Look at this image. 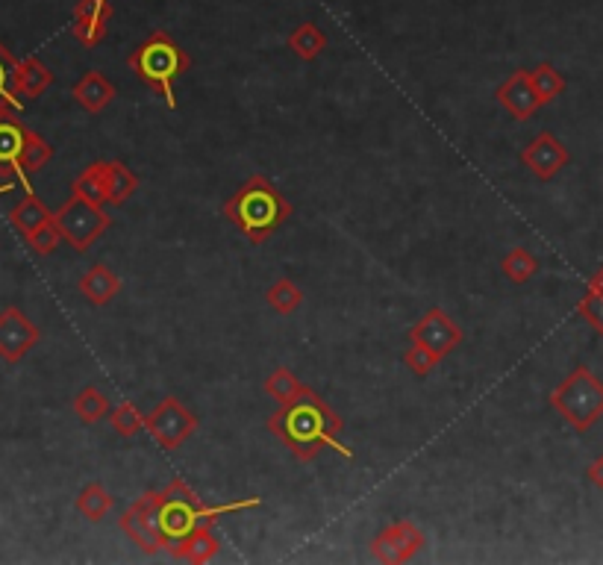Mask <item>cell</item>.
<instances>
[{
  "label": "cell",
  "instance_id": "6da1fadb",
  "mask_svg": "<svg viewBox=\"0 0 603 565\" xmlns=\"http://www.w3.org/2000/svg\"><path fill=\"white\" fill-rule=\"evenodd\" d=\"M268 430L295 454L298 463H312L321 451H336L342 460L353 463V451L339 439L345 421L309 386L295 401L277 407L268 418Z\"/></svg>",
  "mask_w": 603,
  "mask_h": 565
},
{
  "label": "cell",
  "instance_id": "7a4b0ae2",
  "mask_svg": "<svg viewBox=\"0 0 603 565\" xmlns=\"http://www.w3.org/2000/svg\"><path fill=\"white\" fill-rule=\"evenodd\" d=\"M224 215L251 239L253 245H262L280 224L289 221L292 204L283 198V192L265 174H253L224 204Z\"/></svg>",
  "mask_w": 603,
  "mask_h": 565
},
{
  "label": "cell",
  "instance_id": "3957f363",
  "mask_svg": "<svg viewBox=\"0 0 603 565\" xmlns=\"http://www.w3.org/2000/svg\"><path fill=\"white\" fill-rule=\"evenodd\" d=\"M253 507H262V498H242L233 504H218V507H203L198 492L174 477L165 489H162V507H159V533L165 539V548L180 542L183 536H189L192 530H198L203 524L218 521L221 515L230 513H245Z\"/></svg>",
  "mask_w": 603,
  "mask_h": 565
},
{
  "label": "cell",
  "instance_id": "277c9868",
  "mask_svg": "<svg viewBox=\"0 0 603 565\" xmlns=\"http://www.w3.org/2000/svg\"><path fill=\"white\" fill-rule=\"evenodd\" d=\"M127 65L133 68V74L142 83H148L153 92L162 95V101H165L168 109H177L174 83L189 71L192 59L186 56V51L165 30L151 33L136 51L127 56Z\"/></svg>",
  "mask_w": 603,
  "mask_h": 565
},
{
  "label": "cell",
  "instance_id": "5b68a950",
  "mask_svg": "<svg viewBox=\"0 0 603 565\" xmlns=\"http://www.w3.org/2000/svg\"><path fill=\"white\" fill-rule=\"evenodd\" d=\"M551 407L574 430L586 433L603 415V380L586 365H577L551 392Z\"/></svg>",
  "mask_w": 603,
  "mask_h": 565
},
{
  "label": "cell",
  "instance_id": "8992f818",
  "mask_svg": "<svg viewBox=\"0 0 603 565\" xmlns=\"http://www.w3.org/2000/svg\"><path fill=\"white\" fill-rule=\"evenodd\" d=\"M53 221H56L62 239L74 251H89L101 239L103 230L112 224V218L103 212L101 204H95V201H89V198H83L77 192L53 212Z\"/></svg>",
  "mask_w": 603,
  "mask_h": 565
},
{
  "label": "cell",
  "instance_id": "52a82bcc",
  "mask_svg": "<svg viewBox=\"0 0 603 565\" xmlns=\"http://www.w3.org/2000/svg\"><path fill=\"white\" fill-rule=\"evenodd\" d=\"M145 430L153 436V442L162 451H177L186 439L195 436L198 430V415L189 410L180 398L168 395L162 398L148 415H145Z\"/></svg>",
  "mask_w": 603,
  "mask_h": 565
},
{
  "label": "cell",
  "instance_id": "ba28073f",
  "mask_svg": "<svg viewBox=\"0 0 603 565\" xmlns=\"http://www.w3.org/2000/svg\"><path fill=\"white\" fill-rule=\"evenodd\" d=\"M159 507H162V492H145L136 498L118 521V527L142 548V554H159L165 548V539L159 533Z\"/></svg>",
  "mask_w": 603,
  "mask_h": 565
},
{
  "label": "cell",
  "instance_id": "9c48e42d",
  "mask_svg": "<svg viewBox=\"0 0 603 565\" xmlns=\"http://www.w3.org/2000/svg\"><path fill=\"white\" fill-rule=\"evenodd\" d=\"M424 533L415 521H392L371 539V554L374 560L389 565L409 563L421 548H424Z\"/></svg>",
  "mask_w": 603,
  "mask_h": 565
},
{
  "label": "cell",
  "instance_id": "30bf717a",
  "mask_svg": "<svg viewBox=\"0 0 603 565\" xmlns=\"http://www.w3.org/2000/svg\"><path fill=\"white\" fill-rule=\"evenodd\" d=\"M409 339L424 342L427 348H433V351L445 360L448 354H453V351L462 345V330H459V324L453 321L445 309L433 307L427 309V312L421 315V321L409 330Z\"/></svg>",
  "mask_w": 603,
  "mask_h": 565
},
{
  "label": "cell",
  "instance_id": "8fae6325",
  "mask_svg": "<svg viewBox=\"0 0 603 565\" xmlns=\"http://www.w3.org/2000/svg\"><path fill=\"white\" fill-rule=\"evenodd\" d=\"M39 327L18 307L0 312V357L6 362H18L39 342Z\"/></svg>",
  "mask_w": 603,
  "mask_h": 565
},
{
  "label": "cell",
  "instance_id": "7c38bea8",
  "mask_svg": "<svg viewBox=\"0 0 603 565\" xmlns=\"http://www.w3.org/2000/svg\"><path fill=\"white\" fill-rule=\"evenodd\" d=\"M521 162H524L539 180H553V177L571 162V154L565 151V145H562L553 133H539V136L521 151Z\"/></svg>",
  "mask_w": 603,
  "mask_h": 565
},
{
  "label": "cell",
  "instance_id": "4fadbf2b",
  "mask_svg": "<svg viewBox=\"0 0 603 565\" xmlns=\"http://www.w3.org/2000/svg\"><path fill=\"white\" fill-rule=\"evenodd\" d=\"M498 101H501L503 109H506L515 121L533 118V115L539 112V106H542L536 89H533V83H530V71H524V68H518L515 74H509L501 86H498Z\"/></svg>",
  "mask_w": 603,
  "mask_h": 565
},
{
  "label": "cell",
  "instance_id": "5bb4252c",
  "mask_svg": "<svg viewBox=\"0 0 603 565\" xmlns=\"http://www.w3.org/2000/svg\"><path fill=\"white\" fill-rule=\"evenodd\" d=\"M112 18V3L109 0H80L74 6V36L80 45L95 48L106 36V24Z\"/></svg>",
  "mask_w": 603,
  "mask_h": 565
},
{
  "label": "cell",
  "instance_id": "9a60e30c",
  "mask_svg": "<svg viewBox=\"0 0 603 565\" xmlns=\"http://www.w3.org/2000/svg\"><path fill=\"white\" fill-rule=\"evenodd\" d=\"M24 139H27V127L21 121H15V115H3L0 118V177L27 180V174L21 168Z\"/></svg>",
  "mask_w": 603,
  "mask_h": 565
},
{
  "label": "cell",
  "instance_id": "2e32d148",
  "mask_svg": "<svg viewBox=\"0 0 603 565\" xmlns=\"http://www.w3.org/2000/svg\"><path fill=\"white\" fill-rule=\"evenodd\" d=\"M95 171H98V180H101L103 204L121 206L139 189L136 174L124 162H118V159L115 162H95Z\"/></svg>",
  "mask_w": 603,
  "mask_h": 565
},
{
  "label": "cell",
  "instance_id": "e0dca14e",
  "mask_svg": "<svg viewBox=\"0 0 603 565\" xmlns=\"http://www.w3.org/2000/svg\"><path fill=\"white\" fill-rule=\"evenodd\" d=\"M165 551H168L174 560L201 565L218 557V551H221V539L212 533V524H203V527H198V530H192L189 536H183L180 542L168 545Z\"/></svg>",
  "mask_w": 603,
  "mask_h": 565
},
{
  "label": "cell",
  "instance_id": "ac0fdd59",
  "mask_svg": "<svg viewBox=\"0 0 603 565\" xmlns=\"http://www.w3.org/2000/svg\"><path fill=\"white\" fill-rule=\"evenodd\" d=\"M71 95H74V101L80 103L86 112L98 115V112H103L109 103L115 101V86L103 77L101 71H86L80 77V83L74 86Z\"/></svg>",
  "mask_w": 603,
  "mask_h": 565
},
{
  "label": "cell",
  "instance_id": "d6986e66",
  "mask_svg": "<svg viewBox=\"0 0 603 565\" xmlns=\"http://www.w3.org/2000/svg\"><path fill=\"white\" fill-rule=\"evenodd\" d=\"M118 289H121V280H118V274H112L106 265H92L86 274H83V280H80V292H83V298L86 301H92L95 307H103V304H109L115 295H118Z\"/></svg>",
  "mask_w": 603,
  "mask_h": 565
},
{
  "label": "cell",
  "instance_id": "ffe728a7",
  "mask_svg": "<svg viewBox=\"0 0 603 565\" xmlns=\"http://www.w3.org/2000/svg\"><path fill=\"white\" fill-rule=\"evenodd\" d=\"M53 83L51 68L36 59V56H27L24 62H18V95L27 98V101H36L39 95H45V89Z\"/></svg>",
  "mask_w": 603,
  "mask_h": 565
},
{
  "label": "cell",
  "instance_id": "44dd1931",
  "mask_svg": "<svg viewBox=\"0 0 603 565\" xmlns=\"http://www.w3.org/2000/svg\"><path fill=\"white\" fill-rule=\"evenodd\" d=\"M18 98H21L18 95V59L0 42V118L12 115L21 106Z\"/></svg>",
  "mask_w": 603,
  "mask_h": 565
},
{
  "label": "cell",
  "instance_id": "7402d4cb",
  "mask_svg": "<svg viewBox=\"0 0 603 565\" xmlns=\"http://www.w3.org/2000/svg\"><path fill=\"white\" fill-rule=\"evenodd\" d=\"M324 48H327V36H324V33L318 30V24H312V21L298 24V27L292 30V36H289V51L295 53L298 59H303V62L318 59Z\"/></svg>",
  "mask_w": 603,
  "mask_h": 565
},
{
  "label": "cell",
  "instance_id": "603a6c76",
  "mask_svg": "<svg viewBox=\"0 0 603 565\" xmlns=\"http://www.w3.org/2000/svg\"><path fill=\"white\" fill-rule=\"evenodd\" d=\"M9 218H12V224L24 233V236H30L33 230H39L45 221H51L53 212L48 209V206L42 204L33 192L21 201V204L15 206L12 212H9Z\"/></svg>",
  "mask_w": 603,
  "mask_h": 565
},
{
  "label": "cell",
  "instance_id": "cb8c5ba5",
  "mask_svg": "<svg viewBox=\"0 0 603 565\" xmlns=\"http://www.w3.org/2000/svg\"><path fill=\"white\" fill-rule=\"evenodd\" d=\"M530 83H533V89H536L542 106H545V103H553L565 92V77L553 68L551 62L536 65V68L530 71Z\"/></svg>",
  "mask_w": 603,
  "mask_h": 565
},
{
  "label": "cell",
  "instance_id": "d4e9b609",
  "mask_svg": "<svg viewBox=\"0 0 603 565\" xmlns=\"http://www.w3.org/2000/svg\"><path fill=\"white\" fill-rule=\"evenodd\" d=\"M112 510V495L103 489L101 483H89L83 486V492L77 495V513L89 521H101Z\"/></svg>",
  "mask_w": 603,
  "mask_h": 565
},
{
  "label": "cell",
  "instance_id": "484cf974",
  "mask_svg": "<svg viewBox=\"0 0 603 565\" xmlns=\"http://www.w3.org/2000/svg\"><path fill=\"white\" fill-rule=\"evenodd\" d=\"M265 301H268V307L274 309V312H280V315H292V312L303 304V292L292 283V280L280 277L277 283L268 286Z\"/></svg>",
  "mask_w": 603,
  "mask_h": 565
},
{
  "label": "cell",
  "instance_id": "4316f807",
  "mask_svg": "<svg viewBox=\"0 0 603 565\" xmlns=\"http://www.w3.org/2000/svg\"><path fill=\"white\" fill-rule=\"evenodd\" d=\"M303 389H306V386L298 380V374L289 371V368H277V371H271V377L265 380V392H268L277 404H289V401H295Z\"/></svg>",
  "mask_w": 603,
  "mask_h": 565
},
{
  "label": "cell",
  "instance_id": "83f0119b",
  "mask_svg": "<svg viewBox=\"0 0 603 565\" xmlns=\"http://www.w3.org/2000/svg\"><path fill=\"white\" fill-rule=\"evenodd\" d=\"M74 412L83 424H98L103 415L109 412V398L103 395L98 386H86L77 398H74Z\"/></svg>",
  "mask_w": 603,
  "mask_h": 565
},
{
  "label": "cell",
  "instance_id": "f1b7e54d",
  "mask_svg": "<svg viewBox=\"0 0 603 565\" xmlns=\"http://www.w3.org/2000/svg\"><path fill=\"white\" fill-rule=\"evenodd\" d=\"M503 274H506V280H512V283H527L536 271H539V259L533 257L527 248H515V251H509L501 262Z\"/></svg>",
  "mask_w": 603,
  "mask_h": 565
},
{
  "label": "cell",
  "instance_id": "f546056e",
  "mask_svg": "<svg viewBox=\"0 0 603 565\" xmlns=\"http://www.w3.org/2000/svg\"><path fill=\"white\" fill-rule=\"evenodd\" d=\"M53 148L39 136V133H33V130H27V139H24V154H21V168H24V174H36V171H42L48 162H51Z\"/></svg>",
  "mask_w": 603,
  "mask_h": 565
},
{
  "label": "cell",
  "instance_id": "4dcf8cb0",
  "mask_svg": "<svg viewBox=\"0 0 603 565\" xmlns=\"http://www.w3.org/2000/svg\"><path fill=\"white\" fill-rule=\"evenodd\" d=\"M439 362H442V357H439L433 348H427L424 342H415V339H412L409 351L403 354V365H406L415 377H427Z\"/></svg>",
  "mask_w": 603,
  "mask_h": 565
},
{
  "label": "cell",
  "instance_id": "1f68e13d",
  "mask_svg": "<svg viewBox=\"0 0 603 565\" xmlns=\"http://www.w3.org/2000/svg\"><path fill=\"white\" fill-rule=\"evenodd\" d=\"M112 430L118 433V436H124V439H130V436H136L139 430H145V415L139 412L136 404H121L118 410L112 412Z\"/></svg>",
  "mask_w": 603,
  "mask_h": 565
},
{
  "label": "cell",
  "instance_id": "d6a6232c",
  "mask_svg": "<svg viewBox=\"0 0 603 565\" xmlns=\"http://www.w3.org/2000/svg\"><path fill=\"white\" fill-rule=\"evenodd\" d=\"M577 312L598 330L603 336V289L598 286H589L586 289V295L580 298V304H577Z\"/></svg>",
  "mask_w": 603,
  "mask_h": 565
},
{
  "label": "cell",
  "instance_id": "836d02e7",
  "mask_svg": "<svg viewBox=\"0 0 603 565\" xmlns=\"http://www.w3.org/2000/svg\"><path fill=\"white\" fill-rule=\"evenodd\" d=\"M59 239H62V233H59V227H56V221H45L39 230H33L30 236H27V245L36 251V254H53L56 251V245H59Z\"/></svg>",
  "mask_w": 603,
  "mask_h": 565
},
{
  "label": "cell",
  "instance_id": "e575fe53",
  "mask_svg": "<svg viewBox=\"0 0 603 565\" xmlns=\"http://www.w3.org/2000/svg\"><path fill=\"white\" fill-rule=\"evenodd\" d=\"M586 474H589V480H592V486H598L603 489V454L595 460V463L586 468Z\"/></svg>",
  "mask_w": 603,
  "mask_h": 565
},
{
  "label": "cell",
  "instance_id": "d590c367",
  "mask_svg": "<svg viewBox=\"0 0 603 565\" xmlns=\"http://www.w3.org/2000/svg\"><path fill=\"white\" fill-rule=\"evenodd\" d=\"M589 286H598V289H603V268L598 271V274H595V277H592V283H589Z\"/></svg>",
  "mask_w": 603,
  "mask_h": 565
}]
</instances>
